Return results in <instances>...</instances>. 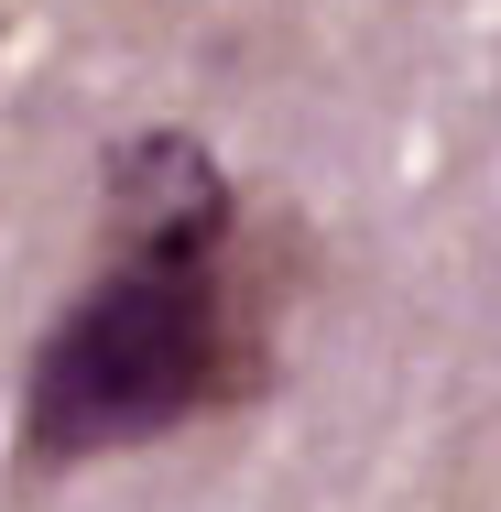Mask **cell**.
Segmentation results:
<instances>
[{"mask_svg": "<svg viewBox=\"0 0 501 512\" xmlns=\"http://www.w3.org/2000/svg\"><path fill=\"white\" fill-rule=\"evenodd\" d=\"M99 218H109V262H229L240 240V186L197 131L153 120L120 131L99 164Z\"/></svg>", "mask_w": 501, "mask_h": 512, "instance_id": "2", "label": "cell"}, {"mask_svg": "<svg viewBox=\"0 0 501 512\" xmlns=\"http://www.w3.org/2000/svg\"><path fill=\"white\" fill-rule=\"evenodd\" d=\"M251 371L229 262H99V284L44 327L33 393H22V447L33 469L109 458L142 436H175L207 404H229Z\"/></svg>", "mask_w": 501, "mask_h": 512, "instance_id": "1", "label": "cell"}]
</instances>
